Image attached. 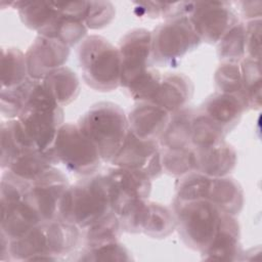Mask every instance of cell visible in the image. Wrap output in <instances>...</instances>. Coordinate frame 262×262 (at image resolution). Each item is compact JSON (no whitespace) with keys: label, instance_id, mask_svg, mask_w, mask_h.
Wrapping results in <instances>:
<instances>
[{"label":"cell","instance_id":"3957f363","mask_svg":"<svg viewBox=\"0 0 262 262\" xmlns=\"http://www.w3.org/2000/svg\"><path fill=\"white\" fill-rule=\"evenodd\" d=\"M80 130L93 142L104 162H112L122 147L129 131L128 119L116 103L93 104L78 121Z\"/></svg>","mask_w":262,"mask_h":262},{"label":"cell","instance_id":"d6986e66","mask_svg":"<svg viewBox=\"0 0 262 262\" xmlns=\"http://www.w3.org/2000/svg\"><path fill=\"white\" fill-rule=\"evenodd\" d=\"M193 149L196 171L207 176H228L236 165V151L225 141L207 147H193Z\"/></svg>","mask_w":262,"mask_h":262},{"label":"cell","instance_id":"d590c367","mask_svg":"<svg viewBox=\"0 0 262 262\" xmlns=\"http://www.w3.org/2000/svg\"><path fill=\"white\" fill-rule=\"evenodd\" d=\"M211 177L193 171L183 175L176 188L175 202L206 200Z\"/></svg>","mask_w":262,"mask_h":262},{"label":"cell","instance_id":"f546056e","mask_svg":"<svg viewBox=\"0 0 262 262\" xmlns=\"http://www.w3.org/2000/svg\"><path fill=\"white\" fill-rule=\"evenodd\" d=\"M87 30L88 28L83 18L63 14L58 11L55 20L43 37L56 39L68 47H72L84 40L83 38L85 37Z\"/></svg>","mask_w":262,"mask_h":262},{"label":"cell","instance_id":"277c9868","mask_svg":"<svg viewBox=\"0 0 262 262\" xmlns=\"http://www.w3.org/2000/svg\"><path fill=\"white\" fill-rule=\"evenodd\" d=\"M85 83L97 91H112L121 86V58L118 48L98 35L86 37L78 50Z\"/></svg>","mask_w":262,"mask_h":262},{"label":"cell","instance_id":"7bdbcfd3","mask_svg":"<svg viewBox=\"0 0 262 262\" xmlns=\"http://www.w3.org/2000/svg\"><path fill=\"white\" fill-rule=\"evenodd\" d=\"M257 2H241L242 5V13L244 15V18L249 20H253V19H259L261 18V10L260 7L258 8H254L255 4Z\"/></svg>","mask_w":262,"mask_h":262},{"label":"cell","instance_id":"4dcf8cb0","mask_svg":"<svg viewBox=\"0 0 262 262\" xmlns=\"http://www.w3.org/2000/svg\"><path fill=\"white\" fill-rule=\"evenodd\" d=\"M244 99L247 108L259 110L261 106V67L260 60L245 57L239 62Z\"/></svg>","mask_w":262,"mask_h":262},{"label":"cell","instance_id":"484cf974","mask_svg":"<svg viewBox=\"0 0 262 262\" xmlns=\"http://www.w3.org/2000/svg\"><path fill=\"white\" fill-rule=\"evenodd\" d=\"M41 224L43 222L25 200L10 211L1 214V233L9 242L26 235Z\"/></svg>","mask_w":262,"mask_h":262},{"label":"cell","instance_id":"44dd1931","mask_svg":"<svg viewBox=\"0 0 262 262\" xmlns=\"http://www.w3.org/2000/svg\"><path fill=\"white\" fill-rule=\"evenodd\" d=\"M57 163V159L52 148L48 150L31 148L23 151L10 165L7 171L31 184L41 174Z\"/></svg>","mask_w":262,"mask_h":262},{"label":"cell","instance_id":"d4e9b609","mask_svg":"<svg viewBox=\"0 0 262 262\" xmlns=\"http://www.w3.org/2000/svg\"><path fill=\"white\" fill-rule=\"evenodd\" d=\"M196 112L192 107L185 106L170 115L168 125L159 138L161 148H176L189 146L192 122Z\"/></svg>","mask_w":262,"mask_h":262},{"label":"cell","instance_id":"2e32d148","mask_svg":"<svg viewBox=\"0 0 262 262\" xmlns=\"http://www.w3.org/2000/svg\"><path fill=\"white\" fill-rule=\"evenodd\" d=\"M170 115L155 103L139 101L127 117L129 130L142 140H157L164 133Z\"/></svg>","mask_w":262,"mask_h":262},{"label":"cell","instance_id":"83f0119b","mask_svg":"<svg viewBox=\"0 0 262 262\" xmlns=\"http://www.w3.org/2000/svg\"><path fill=\"white\" fill-rule=\"evenodd\" d=\"M31 148L36 147L26 137L16 119L1 124V168L3 170H7L23 151Z\"/></svg>","mask_w":262,"mask_h":262},{"label":"cell","instance_id":"60d3db41","mask_svg":"<svg viewBox=\"0 0 262 262\" xmlns=\"http://www.w3.org/2000/svg\"><path fill=\"white\" fill-rule=\"evenodd\" d=\"M132 257L124 245L119 242L93 249H86L80 260L84 261H129Z\"/></svg>","mask_w":262,"mask_h":262},{"label":"cell","instance_id":"e0dca14e","mask_svg":"<svg viewBox=\"0 0 262 262\" xmlns=\"http://www.w3.org/2000/svg\"><path fill=\"white\" fill-rule=\"evenodd\" d=\"M193 94L191 80L182 73H166L162 75L159 87L149 101L169 114L186 106Z\"/></svg>","mask_w":262,"mask_h":262},{"label":"cell","instance_id":"b9f144b4","mask_svg":"<svg viewBox=\"0 0 262 262\" xmlns=\"http://www.w3.org/2000/svg\"><path fill=\"white\" fill-rule=\"evenodd\" d=\"M246 57L260 60L261 18L247 21L245 25Z\"/></svg>","mask_w":262,"mask_h":262},{"label":"cell","instance_id":"30bf717a","mask_svg":"<svg viewBox=\"0 0 262 262\" xmlns=\"http://www.w3.org/2000/svg\"><path fill=\"white\" fill-rule=\"evenodd\" d=\"M187 16L202 41L218 43L238 18L228 2H189Z\"/></svg>","mask_w":262,"mask_h":262},{"label":"cell","instance_id":"8d00e7d4","mask_svg":"<svg viewBox=\"0 0 262 262\" xmlns=\"http://www.w3.org/2000/svg\"><path fill=\"white\" fill-rule=\"evenodd\" d=\"M214 82L218 92L235 95L245 103L239 63L222 62L215 72Z\"/></svg>","mask_w":262,"mask_h":262},{"label":"cell","instance_id":"6da1fadb","mask_svg":"<svg viewBox=\"0 0 262 262\" xmlns=\"http://www.w3.org/2000/svg\"><path fill=\"white\" fill-rule=\"evenodd\" d=\"M113 211L105 175H89L70 185L60 202L58 218L86 229Z\"/></svg>","mask_w":262,"mask_h":262},{"label":"cell","instance_id":"5b68a950","mask_svg":"<svg viewBox=\"0 0 262 262\" xmlns=\"http://www.w3.org/2000/svg\"><path fill=\"white\" fill-rule=\"evenodd\" d=\"M176 227L182 241L195 251H204L213 239L222 211L208 200L175 202Z\"/></svg>","mask_w":262,"mask_h":262},{"label":"cell","instance_id":"8992f818","mask_svg":"<svg viewBox=\"0 0 262 262\" xmlns=\"http://www.w3.org/2000/svg\"><path fill=\"white\" fill-rule=\"evenodd\" d=\"M202 40L186 14L168 18L151 32L152 62L173 66Z\"/></svg>","mask_w":262,"mask_h":262},{"label":"cell","instance_id":"ba28073f","mask_svg":"<svg viewBox=\"0 0 262 262\" xmlns=\"http://www.w3.org/2000/svg\"><path fill=\"white\" fill-rule=\"evenodd\" d=\"M123 231L142 232L154 238H164L176 228V218L167 207L142 200L120 217Z\"/></svg>","mask_w":262,"mask_h":262},{"label":"cell","instance_id":"e575fe53","mask_svg":"<svg viewBox=\"0 0 262 262\" xmlns=\"http://www.w3.org/2000/svg\"><path fill=\"white\" fill-rule=\"evenodd\" d=\"M224 131L206 117L198 112L193 118L190 143L193 147H207L224 141Z\"/></svg>","mask_w":262,"mask_h":262},{"label":"cell","instance_id":"4fadbf2b","mask_svg":"<svg viewBox=\"0 0 262 262\" xmlns=\"http://www.w3.org/2000/svg\"><path fill=\"white\" fill-rule=\"evenodd\" d=\"M113 211L119 215L137 200H147L151 190V180L144 174L130 169L114 167L105 174Z\"/></svg>","mask_w":262,"mask_h":262},{"label":"cell","instance_id":"8fae6325","mask_svg":"<svg viewBox=\"0 0 262 262\" xmlns=\"http://www.w3.org/2000/svg\"><path fill=\"white\" fill-rule=\"evenodd\" d=\"M111 163L114 167L140 172L150 180L158 178L163 173L159 142L157 140H142L130 130L122 147Z\"/></svg>","mask_w":262,"mask_h":262},{"label":"cell","instance_id":"5bb4252c","mask_svg":"<svg viewBox=\"0 0 262 262\" xmlns=\"http://www.w3.org/2000/svg\"><path fill=\"white\" fill-rule=\"evenodd\" d=\"M70 55V47L56 39L38 36L26 52L29 77L42 80L48 74L63 67Z\"/></svg>","mask_w":262,"mask_h":262},{"label":"cell","instance_id":"ffe728a7","mask_svg":"<svg viewBox=\"0 0 262 262\" xmlns=\"http://www.w3.org/2000/svg\"><path fill=\"white\" fill-rule=\"evenodd\" d=\"M222 212L236 216L244 207V190L232 177H211L207 199Z\"/></svg>","mask_w":262,"mask_h":262},{"label":"cell","instance_id":"7a4b0ae2","mask_svg":"<svg viewBox=\"0 0 262 262\" xmlns=\"http://www.w3.org/2000/svg\"><path fill=\"white\" fill-rule=\"evenodd\" d=\"M26 137L39 150L52 148L63 123L62 106L44 89L41 80H35L28 101L16 118Z\"/></svg>","mask_w":262,"mask_h":262},{"label":"cell","instance_id":"4316f807","mask_svg":"<svg viewBox=\"0 0 262 262\" xmlns=\"http://www.w3.org/2000/svg\"><path fill=\"white\" fill-rule=\"evenodd\" d=\"M26 27L43 36L55 20L58 11L52 2L18 1L13 2Z\"/></svg>","mask_w":262,"mask_h":262},{"label":"cell","instance_id":"f35d334b","mask_svg":"<svg viewBox=\"0 0 262 262\" xmlns=\"http://www.w3.org/2000/svg\"><path fill=\"white\" fill-rule=\"evenodd\" d=\"M162 75L157 70L149 69L136 78L126 89L136 101H150L159 87Z\"/></svg>","mask_w":262,"mask_h":262},{"label":"cell","instance_id":"7402d4cb","mask_svg":"<svg viewBox=\"0 0 262 262\" xmlns=\"http://www.w3.org/2000/svg\"><path fill=\"white\" fill-rule=\"evenodd\" d=\"M47 249L53 260L72 253L78 245L80 228L60 218L43 223Z\"/></svg>","mask_w":262,"mask_h":262},{"label":"cell","instance_id":"9a60e30c","mask_svg":"<svg viewBox=\"0 0 262 262\" xmlns=\"http://www.w3.org/2000/svg\"><path fill=\"white\" fill-rule=\"evenodd\" d=\"M239 224L235 216L222 212L218 228L210 245L202 251L205 260L232 261L239 259L242 249L239 244Z\"/></svg>","mask_w":262,"mask_h":262},{"label":"cell","instance_id":"ac0fdd59","mask_svg":"<svg viewBox=\"0 0 262 262\" xmlns=\"http://www.w3.org/2000/svg\"><path fill=\"white\" fill-rule=\"evenodd\" d=\"M246 110V104L239 97L216 92L203 102L200 112L227 134L238 124Z\"/></svg>","mask_w":262,"mask_h":262},{"label":"cell","instance_id":"7c38bea8","mask_svg":"<svg viewBox=\"0 0 262 262\" xmlns=\"http://www.w3.org/2000/svg\"><path fill=\"white\" fill-rule=\"evenodd\" d=\"M121 58V86L127 88L144 74L152 62L151 32L135 29L127 33L119 43Z\"/></svg>","mask_w":262,"mask_h":262},{"label":"cell","instance_id":"cb8c5ba5","mask_svg":"<svg viewBox=\"0 0 262 262\" xmlns=\"http://www.w3.org/2000/svg\"><path fill=\"white\" fill-rule=\"evenodd\" d=\"M48 95L60 106L74 101L80 91L79 79L68 67H61L41 80Z\"/></svg>","mask_w":262,"mask_h":262},{"label":"cell","instance_id":"74e56055","mask_svg":"<svg viewBox=\"0 0 262 262\" xmlns=\"http://www.w3.org/2000/svg\"><path fill=\"white\" fill-rule=\"evenodd\" d=\"M34 81V79L29 78L24 84L17 87L1 89L0 105L1 114L4 117L12 120L19 116L28 101Z\"/></svg>","mask_w":262,"mask_h":262},{"label":"cell","instance_id":"603a6c76","mask_svg":"<svg viewBox=\"0 0 262 262\" xmlns=\"http://www.w3.org/2000/svg\"><path fill=\"white\" fill-rule=\"evenodd\" d=\"M9 260L32 261V260H53L47 249L44 225L41 224L26 235L9 242Z\"/></svg>","mask_w":262,"mask_h":262},{"label":"cell","instance_id":"d6a6232c","mask_svg":"<svg viewBox=\"0 0 262 262\" xmlns=\"http://www.w3.org/2000/svg\"><path fill=\"white\" fill-rule=\"evenodd\" d=\"M161 163L163 172L172 176H183L196 171L193 147L161 148Z\"/></svg>","mask_w":262,"mask_h":262},{"label":"cell","instance_id":"f1b7e54d","mask_svg":"<svg viewBox=\"0 0 262 262\" xmlns=\"http://www.w3.org/2000/svg\"><path fill=\"white\" fill-rule=\"evenodd\" d=\"M29 78L26 54L15 47L2 48L1 89L17 87Z\"/></svg>","mask_w":262,"mask_h":262},{"label":"cell","instance_id":"836d02e7","mask_svg":"<svg viewBox=\"0 0 262 262\" xmlns=\"http://www.w3.org/2000/svg\"><path fill=\"white\" fill-rule=\"evenodd\" d=\"M217 54L222 62L239 63L246 57L245 24L237 23L218 42Z\"/></svg>","mask_w":262,"mask_h":262},{"label":"cell","instance_id":"52a82bcc","mask_svg":"<svg viewBox=\"0 0 262 262\" xmlns=\"http://www.w3.org/2000/svg\"><path fill=\"white\" fill-rule=\"evenodd\" d=\"M52 149L57 162L73 173L89 176L100 166L98 149L73 123H64L59 128Z\"/></svg>","mask_w":262,"mask_h":262},{"label":"cell","instance_id":"1f68e13d","mask_svg":"<svg viewBox=\"0 0 262 262\" xmlns=\"http://www.w3.org/2000/svg\"><path fill=\"white\" fill-rule=\"evenodd\" d=\"M85 230L86 249H93L106 244L119 242L122 229L118 215L112 211L100 220L91 224Z\"/></svg>","mask_w":262,"mask_h":262},{"label":"cell","instance_id":"9c48e42d","mask_svg":"<svg viewBox=\"0 0 262 262\" xmlns=\"http://www.w3.org/2000/svg\"><path fill=\"white\" fill-rule=\"evenodd\" d=\"M68 177L51 167L28 187L24 200L33 208L43 223L58 218L60 202L68 187Z\"/></svg>","mask_w":262,"mask_h":262},{"label":"cell","instance_id":"ab89813d","mask_svg":"<svg viewBox=\"0 0 262 262\" xmlns=\"http://www.w3.org/2000/svg\"><path fill=\"white\" fill-rule=\"evenodd\" d=\"M116 10L114 5L107 1L87 2L85 25L88 29L99 30L108 26L115 18Z\"/></svg>","mask_w":262,"mask_h":262}]
</instances>
